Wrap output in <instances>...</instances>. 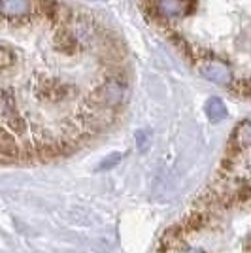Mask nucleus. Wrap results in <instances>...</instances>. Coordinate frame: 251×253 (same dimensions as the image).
Instances as JSON below:
<instances>
[{
  "mask_svg": "<svg viewBox=\"0 0 251 253\" xmlns=\"http://www.w3.org/2000/svg\"><path fill=\"white\" fill-rule=\"evenodd\" d=\"M157 253H251V119L234 130L215 176Z\"/></svg>",
  "mask_w": 251,
  "mask_h": 253,
  "instance_id": "1",
  "label": "nucleus"
}]
</instances>
